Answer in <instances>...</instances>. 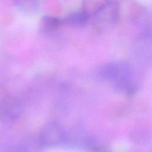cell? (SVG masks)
Returning a JSON list of instances; mask_svg holds the SVG:
<instances>
[{
  "mask_svg": "<svg viewBox=\"0 0 152 152\" xmlns=\"http://www.w3.org/2000/svg\"><path fill=\"white\" fill-rule=\"evenodd\" d=\"M105 1L106 0H83V10L90 15H93Z\"/></svg>",
  "mask_w": 152,
  "mask_h": 152,
  "instance_id": "cell-7",
  "label": "cell"
},
{
  "mask_svg": "<svg viewBox=\"0 0 152 152\" xmlns=\"http://www.w3.org/2000/svg\"><path fill=\"white\" fill-rule=\"evenodd\" d=\"M42 145L39 138H29L21 144L19 152H39Z\"/></svg>",
  "mask_w": 152,
  "mask_h": 152,
  "instance_id": "cell-5",
  "label": "cell"
},
{
  "mask_svg": "<svg viewBox=\"0 0 152 152\" xmlns=\"http://www.w3.org/2000/svg\"><path fill=\"white\" fill-rule=\"evenodd\" d=\"M90 14L84 10L72 12L62 19V25L72 27H82L88 21Z\"/></svg>",
  "mask_w": 152,
  "mask_h": 152,
  "instance_id": "cell-3",
  "label": "cell"
},
{
  "mask_svg": "<svg viewBox=\"0 0 152 152\" xmlns=\"http://www.w3.org/2000/svg\"><path fill=\"white\" fill-rule=\"evenodd\" d=\"M119 14L120 7L117 0H106L93 14L94 28L103 31L112 27L118 23Z\"/></svg>",
  "mask_w": 152,
  "mask_h": 152,
  "instance_id": "cell-1",
  "label": "cell"
},
{
  "mask_svg": "<svg viewBox=\"0 0 152 152\" xmlns=\"http://www.w3.org/2000/svg\"><path fill=\"white\" fill-rule=\"evenodd\" d=\"M15 106L14 104H12L11 102H7L4 103V104L2 105V109L1 110V117L4 118H11L17 115V112H15L14 107Z\"/></svg>",
  "mask_w": 152,
  "mask_h": 152,
  "instance_id": "cell-8",
  "label": "cell"
},
{
  "mask_svg": "<svg viewBox=\"0 0 152 152\" xmlns=\"http://www.w3.org/2000/svg\"><path fill=\"white\" fill-rule=\"evenodd\" d=\"M16 7L22 12L27 14L33 12L37 10L39 0H13Z\"/></svg>",
  "mask_w": 152,
  "mask_h": 152,
  "instance_id": "cell-6",
  "label": "cell"
},
{
  "mask_svg": "<svg viewBox=\"0 0 152 152\" xmlns=\"http://www.w3.org/2000/svg\"><path fill=\"white\" fill-rule=\"evenodd\" d=\"M64 137V131L62 126L56 122L45 124L40 132V140L43 145H55L61 142Z\"/></svg>",
  "mask_w": 152,
  "mask_h": 152,
  "instance_id": "cell-2",
  "label": "cell"
},
{
  "mask_svg": "<svg viewBox=\"0 0 152 152\" xmlns=\"http://www.w3.org/2000/svg\"><path fill=\"white\" fill-rule=\"evenodd\" d=\"M62 26V19L54 16H43L40 21V29L45 33H50L55 31Z\"/></svg>",
  "mask_w": 152,
  "mask_h": 152,
  "instance_id": "cell-4",
  "label": "cell"
}]
</instances>
